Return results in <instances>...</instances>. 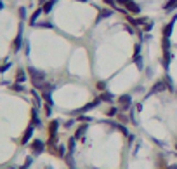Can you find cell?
I'll return each instance as SVG.
<instances>
[{
  "mask_svg": "<svg viewBox=\"0 0 177 169\" xmlns=\"http://www.w3.org/2000/svg\"><path fill=\"white\" fill-rule=\"evenodd\" d=\"M111 126H113V127H115V129L118 131V133H122V134H123V136H127V138L130 136V134H128V129L125 127V126H122V124H116V122H111Z\"/></svg>",
  "mask_w": 177,
  "mask_h": 169,
  "instance_id": "cell-14",
  "label": "cell"
},
{
  "mask_svg": "<svg viewBox=\"0 0 177 169\" xmlns=\"http://www.w3.org/2000/svg\"><path fill=\"white\" fill-rule=\"evenodd\" d=\"M96 89L97 91H106V82H104V80H101V82H97V84H96Z\"/></svg>",
  "mask_w": 177,
  "mask_h": 169,
  "instance_id": "cell-28",
  "label": "cell"
},
{
  "mask_svg": "<svg viewBox=\"0 0 177 169\" xmlns=\"http://www.w3.org/2000/svg\"><path fill=\"white\" fill-rule=\"evenodd\" d=\"M162 51L163 53H170V39H167V37L162 39Z\"/></svg>",
  "mask_w": 177,
  "mask_h": 169,
  "instance_id": "cell-19",
  "label": "cell"
},
{
  "mask_svg": "<svg viewBox=\"0 0 177 169\" xmlns=\"http://www.w3.org/2000/svg\"><path fill=\"white\" fill-rule=\"evenodd\" d=\"M45 169H52V167H50V166H47V167H45Z\"/></svg>",
  "mask_w": 177,
  "mask_h": 169,
  "instance_id": "cell-42",
  "label": "cell"
},
{
  "mask_svg": "<svg viewBox=\"0 0 177 169\" xmlns=\"http://www.w3.org/2000/svg\"><path fill=\"white\" fill-rule=\"evenodd\" d=\"M76 122H80V124H82V122H85V124H88V122H90V120H92V119H90V117H87V115H80V117H76Z\"/></svg>",
  "mask_w": 177,
  "mask_h": 169,
  "instance_id": "cell-23",
  "label": "cell"
},
{
  "mask_svg": "<svg viewBox=\"0 0 177 169\" xmlns=\"http://www.w3.org/2000/svg\"><path fill=\"white\" fill-rule=\"evenodd\" d=\"M175 152H177V143H175Z\"/></svg>",
  "mask_w": 177,
  "mask_h": 169,
  "instance_id": "cell-44",
  "label": "cell"
},
{
  "mask_svg": "<svg viewBox=\"0 0 177 169\" xmlns=\"http://www.w3.org/2000/svg\"><path fill=\"white\" fill-rule=\"evenodd\" d=\"M19 16H21V19L26 18V9H24V7H21V9H19Z\"/></svg>",
  "mask_w": 177,
  "mask_h": 169,
  "instance_id": "cell-33",
  "label": "cell"
},
{
  "mask_svg": "<svg viewBox=\"0 0 177 169\" xmlns=\"http://www.w3.org/2000/svg\"><path fill=\"white\" fill-rule=\"evenodd\" d=\"M153 26H155V23H153V21H148L146 25H144V31H151V30H153Z\"/></svg>",
  "mask_w": 177,
  "mask_h": 169,
  "instance_id": "cell-31",
  "label": "cell"
},
{
  "mask_svg": "<svg viewBox=\"0 0 177 169\" xmlns=\"http://www.w3.org/2000/svg\"><path fill=\"white\" fill-rule=\"evenodd\" d=\"M87 131H88V124H85V122H84V124H80L78 127H76V131H75V138L76 139H82L85 136V133H87Z\"/></svg>",
  "mask_w": 177,
  "mask_h": 169,
  "instance_id": "cell-9",
  "label": "cell"
},
{
  "mask_svg": "<svg viewBox=\"0 0 177 169\" xmlns=\"http://www.w3.org/2000/svg\"><path fill=\"white\" fill-rule=\"evenodd\" d=\"M125 30H127L128 33H134V30H132V28H130V26H128V25H127V26H125Z\"/></svg>",
  "mask_w": 177,
  "mask_h": 169,
  "instance_id": "cell-38",
  "label": "cell"
},
{
  "mask_svg": "<svg viewBox=\"0 0 177 169\" xmlns=\"http://www.w3.org/2000/svg\"><path fill=\"white\" fill-rule=\"evenodd\" d=\"M111 16H113V11H110V9H101V11H99V16H97V19H96V23H101L102 19L111 18Z\"/></svg>",
  "mask_w": 177,
  "mask_h": 169,
  "instance_id": "cell-11",
  "label": "cell"
},
{
  "mask_svg": "<svg viewBox=\"0 0 177 169\" xmlns=\"http://www.w3.org/2000/svg\"><path fill=\"white\" fill-rule=\"evenodd\" d=\"M31 162H33V159H31V157H26V162H24V167H28V166H30Z\"/></svg>",
  "mask_w": 177,
  "mask_h": 169,
  "instance_id": "cell-37",
  "label": "cell"
},
{
  "mask_svg": "<svg viewBox=\"0 0 177 169\" xmlns=\"http://www.w3.org/2000/svg\"><path fill=\"white\" fill-rule=\"evenodd\" d=\"M30 148H31V152H33V155H40V153L45 150V143L42 141V139H33Z\"/></svg>",
  "mask_w": 177,
  "mask_h": 169,
  "instance_id": "cell-4",
  "label": "cell"
},
{
  "mask_svg": "<svg viewBox=\"0 0 177 169\" xmlns=\"http://www.w3.org/2000/svg\"><path fill=\"white\" fill-rule=\"evenodd\" d=\"M134 54H141V44L134 45Z\"/></svg>",
  "mask_w": 177,
  "mask_h": 169,
  "instance_id": "cell-34",
  "label": "cell"
},
{
  "mask_svg": "<svg viewBox=\"0 0 177 169\" xmlns=\"http://www.w3.org/2000/svg\"><path fill=\"white\" fill-rule=\"evenodd\" d=\"M19 169H28V167H24V166H23V167H19Z\"/></svg>",
  "mask_w": 177,
  "mask_h": 169,
  "instance_id": "cell-43",
  "label": "cell"
},
{
  "mask_svg": "<svg viewBox=\"0 0 177 169\" xmlns=\"http://www.w3.org/2000/svg\"><path fill=\"white\" fill-rule=\"evenodd\" d=\"M132 61H134V65L137 66V70H144V63H142V56H141V54H134Z\"/></svg>",
  "mask_w": 177,
  "mask_h": 169,
  "instance_id": "cell-13",
  "label": "cell"
},
{
  "mask_svg": "<svg viewBox=\"0 0 177 169\" xmlns=\"http://www.w3.org/2000/svg\"><path fill=\"white\" fill-rule=\"evenodd\" d=\"M21 44H23V26H19V33H18V37H16V40H14V44H12L14 53H18V51L21 49Z\"/></svg>",
  "mask_w": 177,
  "mask_h": 169,
  "instance_id": "cell-8",
  "label": "cell"
},
{
  "mask_svg": "<svg viewBox=\"0 0 177 169\" xmlns=\"http://www.w3.org/2000/svg\"><path fill=\"white\" fill-rule=\"evenodd\" d=\"M0 9H4V4H2V0H0Z\"/></svg>",
  "mask_w": 177,
  "mask_h": 169,
  "instance_id": "cell-40",
  "label": "cell"
},
{
  "mask_svg": "<svg viewBox=\"0 0 177 169\" xmlns=\"http://www.w3.org/2000/svg\"><path fill=\"white\" fill-rule=\"evenodd\" d=\"M28 73H30V79H31V82H33V85H35L37 89H42V85L45 84V73L44 71L30 66L28 68Z\"/></svg>",
  "mask_w": 177,
  "mask_h": 169,
  "instance_id": "cell-1",
  "label": "cell"
},
{
  "mask_svg": "<svg viewBox=\"0 0 177 169\" xmlns=\"http://www.w3.org/2000/svg\"><path fill=\"white\" fill-rule=\"evenodd\" d=\"M75 143H76V138H75V136H73V138H70V141H68V150H70V153L75 150Z\"/></svg>",
  "mask_w": 177,
  "mask_h": 169,
  "instance_id": "cell-25",
  "label": "cell"
},
{
  "mask_svg": "<svg viewBox=\"0 0 177 169\" xmlns=\"http://www.w3.org/2000/svg\"><path fill=\"white\" fill-rule=\"evenodd\" d=\"M33 133H35V126H28L26 131H24V134H23V138H21V143H23V145H28V141L31 139Z\"/></svg>",
  "mask_w": 177,
  "mask_h": 169,
  "instance_id": "cell-6",
  "label": "cell"
},
{
  "mask_svg": "<svg viewBox=\"0 0 177 169\" xmlns=\"http://www.w3.org/2000/svg\"><path fill=\"white\" fill-rule=\"evenodd\" d=\"M35 26H40V28H54L52 23H37Z\"/></svg>",
  "mask_w": 177,
  "mask_h": 169,
  "instance_id": "cell-32",
  "label": "cell"
},
{
  "mask_svg": "<svg viewBox=\"0 0 177 169\" xmlns=\"http://www.w3.org/2000/svg\"><path fill=\"white\" fill-rule=\"evenodd\" d=\"M175 19H177V16L172 19L170 23H167L163 26V30H162V33H163V37H167V39H170V35H172V30H174V23H175Z\"/></svg>",
  "mask_w": 177,
  "mask_h": 169,
  "instance_id": "cell-10",
  "label": "cell"
},
{
  "mask_svg": "<svg viewBox=\"0 0 177 169\" xmlns=\"http://www.w3.org/2000/svg\"><path fill=\"white\" fill-rule=\"evenodd\" d=\"M118 120L120 122H127V117H125L123 113H118Z\"/></svg>",
  "mask_w": 177,
  "mask_h": 169,
  "instance_id": "cell-36",
  "label": "cell"
},
{
  "mask_svg": "<svg viewBox=\"0 0 177 169\" xmlns=\"http://www.w3.org/2000/svg\"><path fill=\"white\" fill-rule=\"evenodd\" d=\"M170 59H172V54H170V53H163V59H162V65H163L165 68H168V65H170Z\"/></svg>",
  "mask_w": 177,
  "mask_h": 169,
  "instance_id": "cell-20",
  "label": "cell"
},
{
  "mask_svg": "<svg viewBox=\"0 0 177 169\" xmlns=\"http://www.w3.org/2000/svg\"><path fill=\"white\" fill-rule=\"evenodd\" d=\"M127 21H128V25H132V26H136V28L139 26V23H137V18H130V16H127Z\"/></svg>",
  "mask_w": 177,
  "mask_h": 169,
  "instance_id": "cell-29",
  "label": "cell"
},
{
  "mask_svg": "<svg viewBox=\"0 0 177 169\" xmlns=\"http://www.w3.org/2000/svg\"><path fill=\"white\" fill-rule=\"evenodd\" d=\"M45 113H47V117H50V113H52V107L45 105Z\"/></svg>",
  "mask_w": 177,
  "mask_h": 169,
  "instance_id": "cell-35",
  "label": "cell"
},
{
  "mask_svg": "<svg viewBox=\"0 0 177 169\" xmlns=\"http://www.w3.org/2000/svg\"><path fill=\"white\" fill-rule=\"evenodd\" d=\"M11 89L16 91V93H23V91H24V87H23V85L18 82V84H12V85H11Z\"/></svg>",
  "mask_w": 177,
  "mask_h": 169,
  "instance_id": "cell-27",
  "label": "cell"
},
{
  "mask_svg": "<svg viewBox=\"0 0 177 169\" xmlns=\"http://www.w3.org/2000/svg\"><path fill=\"white\" fill-rule=\"evenodd\" d=\"M177 7V0H168L167 4L163 5V11L165 12H170V11H174Z\"/></svg>",
  "mask_w": 177,
  "mask_h": 169,
  "instance_id": "cell-17",
  "label": "cell"
},
{
  "mask_svg": "<svg viewBox=\"0 0 177 169\" xmlns=\"http://www.w3.org/2000/svg\"><path fill=\"white\" fill-rule=\"evenodd\" d=\"M64 162H66V164L70 166V167H75V160H73V155H71V153L64 157Z\"/></svg>",
  "mask_w": 177,
  "mask_h": 169,
  "instance_id": "cell-24",
  "label": "cell"
},
{
  "mask_svg": "<svg viewBox=\"0 0 177 169\" xmlns=\"http://www.w3.org/2000/svg\"><path fill=\"white\" fill-rule=\"evenodd\" d=\"M116 4L123 5V9L127 12H132V14H139L141 12V5L136 4L134 0H116Z\"/></svg>",
  "mask_w": 177,
  "mask_h": 169,
  "instance_id": "cell-2",
  "label": "cell"
},
{
  "mask_svg": "<svg viewBox=\"0 0 177 169\" xmlns=\"http://www.w3.org/2000/svg\"><path fill=\"white\" fill-rule=\"evenodd\" d=\"M168 169H177V164H170V166H168Z\"/></svg>",
  "mask_w": 177,
  "mask_h": 169,
  "instance_id": "cell-39",
  "label": "cell"
},
{
  "mask_svg": "<svg viewBox=\"0 0 177 169\" xmlns=\"http://www.w3.org/2000/svg\"><path fill=\"white\" fill-rule=\"evenodd\" d=\"M56 2H58V0H47V2H45V4L42 5V11H44L45 14H49L50 11L54 9V5H56Z\"/></svg>",
  "mask_w": 177,
  "mask_h": 169,
  "instance_id": "cell-12",
  "label": "cell"
},
{
  "mask_svg": "<svg viewBox=\"0 0 177 169\" xmlns=\"http://www.w3.org/2000/svg\"><path fill=\"white\" fill-rule=\"evenodd\" d=\"M106 115H108V117H115V115H118V108H115V107H111V108H108V112H106Z\"/></svg>",
  "mask_w": 177,
  "mask_h": 169,
  "instance_id": "cell-26",
  "label": "cell"
},
{
  "mask_svg": "<svg viewBox=\"0 0 177 169\" xmlns=\"http://www.w3.org/2000/svg\"><path fill=\"white\" fill-rule=\"evenodd\" d=\"M31 94H33V98H35V105H37V107H40V105H42V99H40V96L35 93V91H31Z\"/></svg>",
  "mask_w": 177,
  "mask_h": 169,
  "instance_id": "cell-30",
  "label": "cell"
},
{
  "mask_svg": "<svg viewBox=\"0 0 177 169\" xmlns=\"http://www.w3.org/2000/svg\"><path fill=\"white\" fill-rule=\"evenodd\" d=\"M76 2H88V0H76Z\"/></svg>",
  "mask_w": 177,
  "mask_h": 169,
  "instance_id": "cell-41",
  "label": "cell"
},
{
  "mask_svg": "<svg viewBox=\"0 0 177 169\" xmlns=\"http://www.w3.org/2000/svg\"><path fill=\"white\" fill-rule=\"evenodd\" d=\"M101 99L99 98H96V99H92V101L90 103H87V105H85V107H82L80 108V113H85V112H88V110H92V108H96V107H99V105H101Z\"/></svg>",
  "mask_w": 177,
  "mask_h": 169,
  "instance_id": "cell-7",
  "label": "cell"
},
{
  "mask_svg": "<svg viewBox=\"0 0 177 169\" xmlns=\"http://www.w3.org/2000/svg\"><path fill=\"white\" fill-rule=\"evenodd\" d=\"M42 12H44V11H42V7H40V9H37L35 12L31 14V18H30V25H31V26H35V25H37V19L40 18V14H42Z\"/></svg>",
  "mask_w": 177,
  "mask_h": 169,
  "instance_id": "cell-15",
  "label": "cell"
},
{
  "mask_svg": "<svg viewBox=\"0 0 177 169\" xmlns=\"http://www.w3.org/2000/svg\"><path fill=\"white\" fill-rule=\"evenodd\" d=\"M16 80H18L19 84H23V82L26 80V73H24V70H18V73H16Z\"/></svg>",
  "mask_w": 177,
  "mask_h": 169,
  "instance_id": "cell-21",
  "label": "cell"
},
{
  "mask_svg": "<svg viewBox=\"0 0 177 169\" xmlns=\"http://www.w3.org/2000/svg\"><path fill=\"white\" fill-rule=\"evenodd\" d=\"M70 169H76V167H70Z\"/></svg>",
  "mask_w": 177,
  "mask_h": 169,
  "instance_id": "cell-45",
  "label": "cell"
},
{
  "mask_svg": "<svg viewBox=\"0 0 177 169\" xmlns=\"http://www.w3.org/2000/svg\"><path fill=\"white\" fill-rule=\"evenodd\" d=\"M31 126H40V119H38V112H37V108L31 110Z\"/></svg>",
  "mask_w": 177,
  "mask_h": 169,
  "instance_id": "cell-18",
  "label": "cell"
},
{
  "mask_svg": "<svg viewBox=\"0 0 177 169\" xmlns=\"http://www.w3.org/2000/svg\"><path fill=\"white\" fill-rule=\"evenodd\" d=\"M58 155L59 157H66V145H63V143L58 145Z\"/></svg>",
  "mask_w": 177,
  "mask_h": 169,
  "instance_id": "cell-22",
  "label": "cell"
},
{
  "mask_svg": "<svg viewBox=\"0 0 177 169\" xmlns=\"http://www.w3.org/2000/svg\"><path fill=\"white\" fill-rule=\"evenodd\" d=\"M118 103H120V108L123 112L128 110V108L132 107V96H130V94H122L118 98Z\"/></svg>",
  "mask_w": 177,
  "mask_h": 169,
  "instance_id": "cell-5",
  "label": "cell"
},
{
  "mask_svg": "<svg viewBox=\"0 0 177 169\" xmlns=\"http://www.w3.org/2000/svg\"><path fill=\"white\" fill-rule=\"evenodd\" d=\"M165 89L168 91V85H167V82H165V80H158V82H155V84H153V87L149 89L148 96H153V94H160V93H163Z\"/></svg>",
  "mask_w": 177,
  "mask_h": 169,
  "instance_id": "cell-3",
  "label": "cell"
},
{
  "mask_svg": "<svg viewBox=\"0 0 177 169\" xmlns=\"http://www.w3.org/2000/svg\"><path fill=\"white\" fill-rule=\"evenodd\" d=\"M99 99H101V101H104V103H113V94L106 93V91H102L101 96H99Z\"/></svg>",
  "mask_w": 177,
  "mask_h": 169,
  "instance_id": "cell-16",
  "label": "cell"
}]
</instances>
